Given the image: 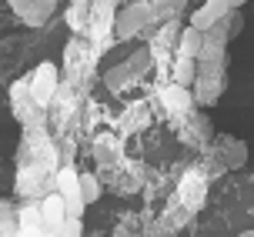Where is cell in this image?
Returning a JSON list of instances; mask_svg holds the SVG:
<instances>
[{"label": "cell", "mask_w": 254, "mask_h": 237, "mask_svg": "<svg viewBox=\"0 0 254 237\" xmlns=\"http://www.w3.org/2000/svg\"><path fill=\"white\" fill-rule=\"evenodd\" d=\"M147 24H154V10H151V3L137 0V3H127L121 13H114V24L111 27H114L117 40H130V37H137Z\"/></svg>", "instance_id": "6da1fadb"}, {"label": "cell", "mask_w": 254, "mask_h": 237, "mask_svg": "<svg viewBox=\"0 0 254 237\" xmlns=\"http://www.w3.org/2000/svg\"><path fill=\"white\" fill-rule=\"evenodd\" d=\"M54 190L64 197L67 214L84 217L87 204H84V197H80V184H77V171H74V167H61V171H54Z\"/></svg>", "instance_id": "7a4b0ae2"}, {"label": "cell", "mask_w": 254, "mask_h": 237, "mask_svg": "<svg viewBox=\"0 0 254 237\" xmlns=\"http://www.w3.org/2000/svg\"><path fill=\"white\" fill-rule=\"evenodd\" d=\"M10 104H13V114H17L27 127L44 124V111H47V107H40L37 100L30 97V84H27V80H17L10 87Z\"/></svg>", "instance_id": "3957f363"}, {"label": "cell", "mask_w": 254, "mask_h": 237, "mask_svg": "<svg viewBox=\"0 0 254 237\" xmlns=\"http://www.w3.org/2000/svg\"><path fill=\"white\" fill-rule=\"evenodd\" d=\"M194 84H197V94L194 97L201 100V104H217V94H221V63L197 60Z\"/></svg>", "instance_id": "277c9868"}, {"label": "cell", "mask_w": 254, "mask_h": 237, "mask_svg": "<svg viewBox=\"0 0 254 237\" xmlns=\"http://www.w3.org/2000/svg\"><path fill=\"white\" fill-rule=\"evenodd\" d=\"M27 84H30V97L37 100L40 107H51L54 104V90H57V67H54L51 60H44Z\"/></svg>", "instance_id": "5b68a950"}, {"label": "cell", "mask_w": 254, "mask_h": 237, "mask_svg": "<svg viewBox=\"0 0 254 237\" xmlns=\"http://www.w3.org/2000/svg\"><path fill=\"white\" fill-rule=\"evenodd\" d=\"M224 50H228V34H224V27H221V20H217L214 27H207V30H204V40H201V54H197V60L224 63Z\"/></svg>", "instance_id": "8992f818"}, {"label": "cell", "mask_w": 254, "mask_h": 237, "mask_svg": "<svg viewBox=\"0 0 254 237\" xmlns=\"http://www.w3.org/2000/svg\"><path fill=\"white\" fill-rule=\"evenodd\" d=\"M40 214H44L47 234H61V224H64V217H67V207H64V197L54 187L40 197Z\"/></svg>", "instance_id": "52a82bcc"}, {"label": "cell", "mask_w": 254, "mask_h": 237, "mask_svg": "<svg viewBox=\"0 0 254 237\" xmlns=\"http://www.w3.org/2000/svg\"><path fill=\"white\" fill-rule=\"evenodd\" d=\"M214 144H217V154L224 157V167H231V171L244 167V161H248V144L244 140L231 137V134H221Z\"/></svg>", "instance_id": "ba28073f"}, {"label": "cell", "mask_w": 254, "mask_h": 237, "mask_svg": "<svg viewBox=\"0 0 254 237\" xmlns=\"http://www.w3.org/2000/svg\"><path fill=\"white\" fill-rule=\"evenodd\" d=\"M224 13H228V0H204V7H197V10L190 13V27L207 30V27H214Z\"/></svg>", "instance_id": "9c48e42d"}, {"label": "cell", "mask_w": 254, "mask_h": 237, "mask_svg": "<svg viewBox=\"0 0 254 237\" xmlns=\"http://www.w3.org/2000/svg\"><path fill=\"white\" fill-rule=\"evenodd\" d=\"M17 224H20V234H47L44 214H40V200H30L27 207L17 211Z\"/></svg>", "instance_id": "30bf717a"}, {"label": "cell", "mask_w": 254, "mask_h": 237, "mask_svg": "<svg viewBox=\"0 0 254 237\" xmlns=\"http://www.w3.org/2000/svg\"><path fill=\"white\" fill-rule=\"evenodd\" d=\"M161 100H164V107L171 114H190V94H188V87H181V84L164 87L161 90Z\"/></svg>", "instance_id": "8fae6325"}, {"label": "cell", "mask_w": 254, "mask_h": 237, "mask_svg": "<svg viewBox=\"0 0 254 237\" xmlns=\"http://www.w3.org/2000/svg\"><path fill=\"white\" fill-rule=\"evenodd\" d=\"M201 40H204V30H197V27H184L178 34V44H174V50H178L181 57H194L197 60V54H201Z\"/></svg>", "instance_id": "7c38bea8"}, {"label": "cell", "mask_w": 254, "mask_h": 237, "mask_svg": "<svg viewBox=\"0 0 254 237\" xmlns=\"http://www.w3.org/2000/svg\"><path fill=\"white\" fill-rule=\"evenodd\" d=\"M54 7H57V0H30V7L24 13V24L27 27H44L54 17Z\"/></svg>", "instance_id": "4fadbf2b"}, {"label": "cell", "mask_w": 254, "mask_h": 237, "mask_svg": "<svg viewBox=\"0 0 254 237\" xmlns=\"http://www.w3.org/2000/svg\"><path fill=\"white\" fill-rule=\"evenodd\" d=\"M181 197H184V207L190 204V211H197L204 204V177L201 174H188L184 187H181Z\"/></svg>", "instance_id": "5bb4252c"}, {"label": "cell", "mask_w": 254, "mask_h": 237, "mask_svg": "<svg viewBox=\"0 0 254 237\" xmlns=\"http://www.w3.org/2000/svg\"><path fill=\"white\" fill-rule=\"evenodd\" d=\"M130 80H137V77L130 74V67H127V63H117V67H111V70L104 74V84H107V90H124Z\"/></svg>", "instance_id": "9a60e30c"}, {"label": "cell", "mask_w": 254, "mask_h": 237, "mask_svg": "<svg viewBox=\"0 0 254 237\" xmlns=\"http://www.w3.org/2000/svg\"><path fill=\"white\" fill-rule=\"evenodd\" d=\"M194 70H197V60L194 57H181L174 60V84H181V87H190L194 84Z\"/></svg>", "instance_id": "2e32d148"}, {"label": "cell", "mask_w": 254, "mask_h": 237, "mask_svg": "<svg viewBox=\"0 0 254 237\" xmlns=\"http://www.w3.org/2000/svg\"><path fill=\"white\" fill-rule=\"evenodd\" d=\"M221 27H224V34H228V40H234V37H238V34L244 30L241 7H228V13L221 17Z\"/></svg>", "instance_id": "e0dca14e"}, {"label": "cell", "mask_w": 254, "mask_h": 237, "mask_svg": "<svg viewBox=\"0 0 254 237\" xmlns=\"http://www.w3.org/2000/svg\"><path fill=\"white\" fill-rule=\"evenodd\" d=\"M184 3H188V0H157V3H151L154 20H171V17H178V13L184 10Z\"/></svg>", "instance_id": "ac0fdd59"}, {"label": "cell", "mask_w": 254, "mask_h": 237, "mask_svg": "<svg viewBox=\"0 0 254 237\" xmlns=\"http://www.w3.org/2000/svg\"><path fill=\"white\" fill-rule=\"evenodd\" d=\"M77 184H80V197L84 204H94V200L101 197V180L94 174H77Z\"/></svg>", "instance_id": "d6986e66"}, {"label": "cell", "mask_w": 254, "mask_h": 237, "mask_svg": "<svg viewBox=\"0 0 254 237\" xmlns=\"http://www.w3.org/2000/svg\"><path fill=\"white\" fill-rule=\"evenodd\" d=\"M127 130H140V127H147V104L137 100L134 107H127V117H124Z\"/></svg>", "instance_id": "ffe728a7"}, {"label": "cell", "mask_w": 254, "mask_h": 237, "mask_svg": "<svg viewBox=\"0 0 254 237\" xmlns=\"http://www.w3.org/2000/svg\"><path fill=\"white\" fill-rule=\"evenodd\" d=\"M0 234H3V237L20 234V224H17V211H10V207H0Z\"/></svg>", "instance_id": "44dd1931"}, {"label": "cell", "mask_w": 254, "mask_h": 237, "mask_svg": "<svg viewBox=\"0 0 254 237\" xmlns=\"http://www.w3.org/2000/svg\"><path fill=\"white\" fill-rule=\"evenodd\" d=\"M61 234L64 237H80V234H84V221L74 217V214H67V217H64V224H61Z\"/></svg>", "instance_id": "7402d4cb"}, {"label": "cell", "mask_w": 254, "mask_h": 237, "mask_svg": "<svg viewBox=\"0 0 254 237\" xmlns=\"http://www.w3.org/2000/svg\"><path fill=\"white\" fill-rule=\"evenodd\" d=\"M147 63H151V50H137V54L127 60V67H130V74H134V77H140Z\"/></svg>", "instance_id": "603a6c76"}, {"label": "cell", "mask_w": 254, "mask_h": 237, "mask_svg": "<svg viewBox=\"0 0 254 237\" xmlns=\"http://www.w3.org/2000/svg\"><path fill=\"white\" fill-rule=\"evenodd\" d=\"M114 150H117L114 140H111V137H101V140H97V161H104V164L114 161Z\"/></svg>", "instance_id": "cb8c5ba5"}, {"label": "cell", "mask_w": 254, "mask_h": 237, "mask_svg": "<svg viewBox=\"0 0 254 237\" xmlns=\"http://www.w3.org/2000/svg\"><path fill=\"white\" fill-rule=\"evenodd\" d=\"M7 7L13 10V17H20V20H24V13H27V7H30V0H7Z\"/></svg>", "instance_id": "d4e9b609"}, {"label": "cell", "mask_w": 254, "mask_h": 237, "mask_svg": "<svg viewBox=\"0 0 254 237\" xmlns=\"http://www.w3.org/2000/svg\"><path fill=\"white\" fill-rule=\"evenodd\" d=\"M248 0H228V7H244Z\"/></svg>", "instance_id": "484cf974"}, {"label": "cell", "mask_w": 254, "mask_h": 237, "mask_svg": "<svg viewBox=\"0 0 254 237\" xmlns=\"http://www.w3.org/2000/svg\"><path fill=\"white\" fill-rule=\"evenodd\" d=\"M74 3H87V0H74Z\"/></svg>", "instance_id": "4316f807"}, {"label": "cell", "mask_w": 254, "mask_h": 237, "mask_svg": "<svg viewBox=\"0 0 254 237\" xmlns=\"http://www.w3.org/2000/svg\"><path fill=\"white\" fill-rule=\"evenodd\" d=\"M248 237H254V231H248Z\"/></svg>", "instance_id": "83f0119b"}, {"label": "cell", "mask_w": 254, "mask_h": 237, "mask_svg": "<svg viewBox=\"0 0 254 237\" xmlns=\"http://www.w3.org/2000/svg\"><path fill=\"white\" fill-rule=\"evenodd\" d=\"M0 207H3V200H0Z\"/></svg>", "instance_id": "f1b7e54d"}]
</instances>
